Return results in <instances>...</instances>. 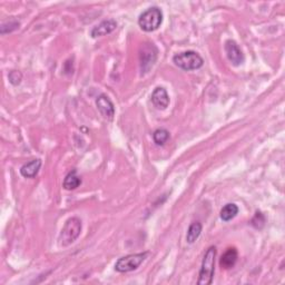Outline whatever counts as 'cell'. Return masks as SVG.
<instances>
[{
    "mask_svg": "<svg viewBox=\"0 0 285 285\" xmlns=\"http://www.w3.org/2000/svg\"><path fill=\"white\" fill-rule=\"evenodd\" d=\"M265 216L263 215V214L261 212H256L255 214V216L252 218V221H251V224L253 225L255 228H262L263 226H264V224H265Z\"/></svg>",
    "mask_w": 285,
    "mask_h": 285,
    "instance_id": "cell-17",
    "label": "cell"
},
{
    "mask_svg": "<svg viewBox=\"0 0 285 285\" xmlns=\"http://www.w3.org/2000/svg\"><path fill=\"white\" fill-rule=\"evenodd\" d=\"M158 51L153 43H144L139 52V64L141 75L149 73L150 69L154 66L157 59Z\"/></svg>",
    "mask_w": 285,
    "mask_h": 285,
    "instance_id": "cell-6",
    "label": "cell"
},
{
    "mask_svg": "<svg viewBox=\"0 0 285 285\" xmlns=\"http://www.w3.org/2000/svg\"><path fill=\"white\" fill-rule=\"evenodd\" d=\"M173 62L177 67L186 71L200 69L204 64V60L200 55L192 51L175 55L173 57Z\"/></svg>",
    "mask_w": 285,
    "mask_h": 285,
    "instance_id": "cell-4",
    "label": "cell"
},
{
    "mask_svg": "<svg viewBox=\"0 0 285 285\" xmlns=\"http://www.w3.org/2000/svg\"><path fill=\"white\" fill-rule=\"evenodd\" d=\"M8 78H9L10 84H13L14 86H17L21 83V80H23V75H21V73L18 70H12L8 75Z\"/></svg>",
    "mask_w": 285,
    "mask_h": 285,
    "instance_id": "cell-18",
    "label": "cell"
},
{
    "mask_svg": "<svg viewBox=\"0 0 285 285\" xmlns=\"http://www.w3.org/2000/svg\"><path fill=\"white\" fill-rule=\"evenodd\" d=\"M41 167V161L40 160H34L29 163L25 164V165L20 168V174L26 178H32L39 172Z\"/></svg>",
    "mask_w": 285,
    "mask_h": 285,
    "instance_id": "cell-12",
    "label": "cell"
},
{
    "mask_svg": "<svg viewBox=\"0 0 285 285\" xmlns=\"http://www.w3.org/2000/svg\"><path fill=\"white\" fill-rule=\"evenodd\" d=\"M152 102L157 109H166L169 105V96L163 87H157L152 94Z\"/></svg>",
    "mask_w": 285,
    "mask_h": 285,
    "instance_id": "cell-10",
    "label": "cell"
},
{
    "mask_svg": "<svg viewBox=\"0 0 285 285\" xmlns=\"http://www.w3.org/2000/svg\"><path fill=\"white\" fill-rule=\"evenodd\" d=\"M239 214V206L234 203H228L222 208L221 211V218L224 222H228Z\"/></svg>",
    "mask_w": 285,
    "mask_h": 285,
    "instance_id": "cell-14",
    "label": "cell"
},
{
    "mask_svg": "<svg viewBox=\"0 0 285 285\" xmlns=\"http://www.w3.org/2000/svg\"><path fill=\"white\" fill-rule=\"evenodd\" d=\"M202 233V224L200 222H194L192 223L188 229H187V235H186V242L189 244H193L195 241L200 238Z\"/></svg>",
    "mask_w": 285,
    "mask_h": 285,
    "instance_id": "cell-15",
    "label": "cell"
},
{
    "mask_svg": "<svg viewBox=\"0 0 285 285\" xmlns=\"http://www.w3.org/2000/svg\"><path fill=\"white\" fill-rule=\"evenodd\" d=\"M225 53L232 65L240 66L244 63V54L234 40H227L225 42Z\"/></svg>",
    "mask_w": 285,
    "mask_h": 285,
    "instance_id": "cell-7",
    "label": "cell"
},
{
    "mask_svg": "<svg viewBox=\"0 0 285 285\" xmlns=\"http://www.w3.org/2000/svg\"><path fill=\"white\" fill-rule=\"evenodd\" d=\"M116 28H117L116 20H114V19L104 20V21H102L100 25H97L96 27L92 28V30L90 32V36L92 38L105 36V35L111 34V32H113Z\"/></svg>",
    "mask_w": 285,
    "mask_h": 285,
    "instance_id": "cell-9",
    "label": "cell"
},
{
    "mask_svg": "<svg viewBox=\"0 0 285 285\" xmlns=\"http://www.w3.org/2000/svg\"><path fill=\"white\" fill-rule=\"evenodd\" d=\"M239 259V253L238 250L235 248H229L227 249V251L224 253L221 257L220 261V265L222 268H225V270H228V268L234 267V265L236 264Z\"/></svg>",
    "mask_w": 285,
    "mask_h": 285,
    "instance_id": "cell-11",
    "label": "cell"
},
{
    "mask_svg": "<svg viewBox=\"0 0 285 285\" xmlns=\"http://www.w3.org/2000/svg\"><path fill=\"white\" fill-rule=\"evenodd\" d=\"M96 106L104 117L107 119H113L115 116V106L113 102L106 95H100L96 100Z\"/></svg>",
    "mask_w": 285,
    "mask_h": 285,
    "instance_id": "cell-8",
    "label": "cell"
},
{
    "mask_svg": "<svg viewBox=\"0 0 285 285\" xmlns=\"http://www.w3.org/2000/svg\"><path fill=\"white\" fill-rule=\"evenodd\" d=\"M149 254V252H142V253L130 254L127 256L120 257L116 262V264H115V270L119 273H127L134 271L145 261Z\"/></svg>",
    "mask_w": 285,
    "mask_h": 285,
    "instance_id": "cell-5",
    "label": "cell"
},
{
    "mask_svg": "<svg viewBox=\"0 0 285 285\" xmlns=\"http://www.w3.org/2000/svg\"><path fill=\"white\" fill-rule=\"evenodd\" d=\"M80 184H81V179L77 175V171H76V169H73V171L66 175L63 186L65 189L73 191V189L77 188Z\"/></svg>",
    "mask_w": 285,
    "mask_h": 285,
    "instance_id": "cell-13",
    "label": "cell"
},
{
    "mask_svg": "<svg viewBox=\"0 0 285 285\" xmlns=\"http://www.w3.org/2000/svg\"><path fill=\"white\" fill-rule=\"evenodd\" d=\"M81 228H83V224L78 217L68 218L59 234V245L66 248L73 244L80 235Z\"/></svg>",
    "mask_w": 285,
    "mask_h": 285,
    "instance_id": "cell-1",
    "label": "cell"
},
{
    "mask_svg": "<svg viewBox=\"0 0 285 285\" xmlns=\"http://www.w3.org/2000/svg\"><path fill=\"white\" fill-rule=\"evenodd\" d=\"M153 139H154L155 144L158 146L165 145V142L169 139V131L165 128L156 129L153 134Z\"/></svg>",
    "mask_w": 285,
    "mask_h": 285,
    "instance_id": "cell-16",
    "label": "cell"
},
{
    "mask_svg": "<svg viewBox=\"0 0 285 285\" xmlns=\"http://www.w3.org/2000/svg\"><path fill=\"white\" fill-rule=\"evenodd\" d=\"M215 257H216V248L211 246L206 251L204 259L202 262L200 277L197 284L199 285H210L213 282L214 271H215Z\"/></svg>",
    "mask_w": 285,
    "mask_h": 285,
    "instance_id": "cell-2",
    "label": "cell"
},
{
    "mask_svg": "<svg viewBox=\"0 0 285 285\" xmlns=\"http://www.w3.org/2000/svg\"><path fill=\"white\" fill-rule=\"evenodd\" d=\"M163 23V13L158 7H152L140 14L138 25L146 32L155 31L160 28Z\"/></svg>",
    "mask_w": 285,
    "mask_h": 285,
    "instance_id": "cell-3",
    "label": "cell"
}]
</instances>
